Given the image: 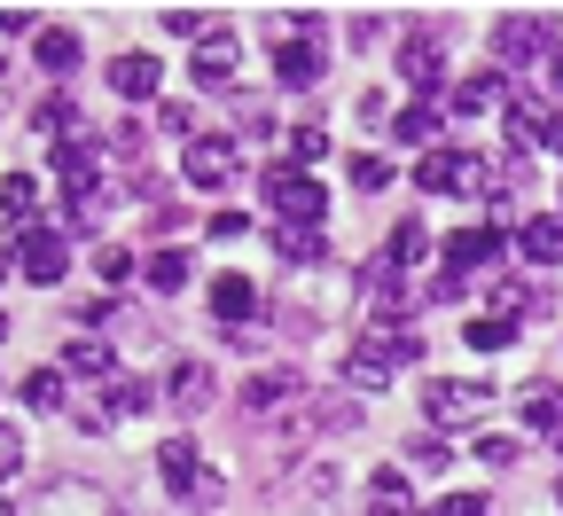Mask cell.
<instances>
[{
  "label": "cell",
  "instance_id": "obj_23",
  "mask_svg": "<svg viewBox=\"0 0 563 516\" xmlns=\"http://www.w3.org/2000/svg\"><path fill=\"white\" fill-rule=\"evenodd\" d=\"M274 251L290 259V266H313L329 243H321V228H274Z\"/></svg>",
  "mask_w": 563,
  "mask_h": 516
},
{
  "label": "cell",
  "instance_id": "obj_34",
  "mask_svg": "<svg viewBox=\"0 0 563 516\" xmlns=\"http://www.w3.org/2000/svg\"><path fill=\"white\" fill-rule=\"evenodd\" d=\"M477 462H493V470H509V462H517V438H477Z\"/></svg>",
  "mask_w": 563,
  "mask_h": 516
},
{
  "label": "cell",
  "instance_id": "obj_31",
  "mask_svg": "<svg viewBox=\"0 0 563 516\" xmlns=\"http://www.w3.org/2000/svg\"><path fill=\"white\" fill-rule=\"evenodd\" d=\"M462 337H470V344H477V352H501V344H509V337H517V329H509V321H470V329H462Z\"/></svg>",
  "mask_w": 563,
  "mask_h": 516
},
{
  "label": "cell",
  "instance_id": "obj_38",
  "mask_svg": "<svg viewBox=\"0 0 563 516\" xmlns=\"http://www.w3.org/2000/svg\"><path fill=\"white\" fill-rule=\"evenodd\" d=\"M243 228H251V219H243V211H211V235H220V243H235Z\"/></svg>",
  "mask_w": 563,
  "mask_h": 516
},
{
  "label": "cell",
  "instance_id": "obj_43",
  "mask_svg": "<svg viewBox=\"0 0 563 516\" xmlns=\"http://www.w3.org/2000/svg\"><path fill=\"white\" fill-rule=\"evenodd\" d=\"M555 447H563V430H555Z\"/></svg>",
  "mask_w": 563,
  "mask_h": 516
},
{
  "label": "cell",
  "instance_id": "obj_36",
  "mask_svg": "<svg viewBox=\"0 0 563 516\" xmlns=\"http://www.w3.org/2000/svg\"><path fill=\"white\" fill-rule=\"evenodd\" d=\"M431 516H485V501L477 493H446V501H431Z\"/></svg>",
  "mask_w": 563,
  "mask_h": 516
},
{
  "label": "cell",
  "instance_id": "obj_40",
  "mask_svg": "<svg viewBox=\"0 0 563 516\" xmlns=\"http://www.w3.org/2000/svg\"><path fill=\"white\" fill-rule=\"evenodd\" d=\"M555 95H563V47H555Z\"/></svg>",
  "mask_w": 563,
  "mask_h": 516
},
{
  "label": "cell",
  "instance_id": "obj_18",
  "mask_svg": "<svg viewBox=\"0 0 563 516\" xmlns=\"http://www.w3.org/2000/svg\"><path fill=\"white\" fill-rule=\"evenodd\" d=\"M368 516H415V493H407L399 470H376L368 477Z\"/></svg>",
  "mask_w": 563,
  "mask_h": 516
},
{
  "label": "cell",
  "instance_id": "obj_12",
  "mask_svg": "<svg viewBox=\"0 0 563 516\" xmlns=\"http://www.w3.org/2000/svg\"><path fill=\"white\" fill-rule=\"evenodd\" d=\"M501 243H509L501 228H462V235L446 243V266H454V274H470V266H493V259H501Z\"/></svg>",
  "mask_w": 563,
  "mask_h": 516
},
{
  "label": "cell",
  "instance_id": "obj_5",
  "mask_svg": "<svg viewBox=\"0 0 563 516\" xmlns=\"http://www.w3.org/2000/svg\"><path fill=\"white\" fill-rule=\"evenodd\" d=\"M485 384H431V392H422V415H431L439 430H462V422H477L485 415Z\"/></svg>",
  "mask_w": 563,
  "mask_h": 516
},
{
  "label": "cell",
  "instance_id": "obj_25",
  "mask_svg": "<svg viewBox=\"0 0 563 516\" xmlns=\"http://www.w3.org/2000/svg\"><path fill=\"white\" fill-rule=\"evenodd\" d=\"M0 211H9V219H32V211H40V180H32V173H9V180H0Z\"/></svg>",
  "mask_w": 563,
  "mask_h": 516
},
{
  "label": "cell",
  "instance_id": "obj_30",
  "mask_svg": "<svg viewBox=\"0 0 563 516\" xmlns=\"http://www.w3.org/2000/svg\"><path fill=\"white\" fill-rule=\"evenodd\" d=\"M431 133H439V110L431 102H407L399 110V141H431Z\"/></svg>",
  "mask_w": 563,
  "mask_h": 516
},
{
  "label": "cell",
  "instance_id": "obj_13",
  "mask_svg": "<svg viewBox=\"0 0 563 516\" xmlns=\"http://www.w3.org/2000/svg\"><path fill=\"white\" fill-rule=\"evenodd\" d=\"M157 470L173 493H203V462H196V438H165L157 447Z\"/></svg>",
  "mask_w": 563,
  "mask_h": 516
},
{
  "label": "cell",
  "instance_id": "obj_3",
  "mask_svg": "<svg viewBox=\"0 0 563 516\" xmlns=\"http://www.w3.org/2000/svg\"><path fill=\"white\" fill-rule=\"evenodd\" d=\"M415 188L422 196H477L485 188V157H470V150H431L415 165Z\"/></svg>",
  "mask_w": 563,
  "mask_h": 516
},
{
  "label": "cell",
  "instance_id": "obj_21",
  "mask_svg": "<svg viewBox=\"0 0 563 516\" xmlns=\"http://www.w3.org/2000/svg\"><path fill=\"white\" fill-rule=\"evenodd\" d=\"M32 55H40V70H55V79H63V70H79V55H87V47H79V32H40V47H32Z\"/></svg>",
  "mask_w": 563,
  "mask_h": 516
},
{
  "label": "cell",
  "instance_id": "obj_6",
  "mask_svg": "<svg viewBox=\"0 0 563 516\" xmlns=\"http://www.w3.org/2000/svg\"><path fill=\"white\" fill-rule=\"evenodd\" d=\"M399 79H407L415 95H431V87L446 79V47H439L431 32H407V40H399Z\"/></svg>",
  "mask_w": 563,
  "mask_h": 516
},
{
  "label": "cell",
  "instance_id": "obj_41",
  "mask_svg": "<svg viewBox=\"0 0 563 516\" xmlns=\"http://www.w3.org/2000/svg\"><path fill=\"white\" fill-rule=\"evenodd\" d=\"M555 150H563V118H555Z\"/></svg>",
  "mask_w": 563,
  "mask_h": 516
},
{
  "label": "cell",
  "instance_id": "obj_9",
  "mask_svg": "<svg viewBox=\"0 0 563 516\" xmlns=\"http://www.w3.org/2000/svg\"><path fill=\"white\" fill-rule=\"evenodd\" d=\"M321 63H329L321 40H274V79H282V87H313Z\"/></svg>",
  "mask_w": 563,
  "mask_h": 516
},
{
  "label": "cell",
  "instance_id": "obj_1",
  "mask_svg": "<svg viewBox=\"0 0 563 516\" xmlns=\"http://www.w3.org/2000/svg\"><path fill=\"white\" fill-rule=\"evenodd\" d=\"M407 360H422V337H415V329H399V337H361V344H352V360H344V384H352V392H384V384H399Z\"/></svg>",
  "mask_w": 563,
  "mask_h": 516
},
{
  "label": "cell",
  "instance_id": "obj_19",
  "mask_svg": "<svg viewBox=\"0 0 563 516\" xmlns=\"http://www.w3.org/2000/svg\"><path fill=\"white\" fill-rule=\"evenodd\" d=\"M532 141H555V118H548L540 102H517V110H509V150L525 157Z\"/></svg>",
  "mask_w": 563,
  "mask_h": 516
},
{
  "label": "cell",
  "instance_id": "obj_17",
  "mask_svg": "<svg viewBox=\"0 0 563 516\" xmlns=\"http://www.w3.org/2000/svg\"><path fill=\"white\" fill-rule=\"evenodd\" d=\"M211 314H220V321H251L258 314V289L243 274H220V282H211Z\"/></svg>",
  "mask_w": 563,
  "mask_h": 516
},
{
  "label": "cell",
  "instance_id": "obj_10",
  "mask_svg": "<svg viewBox=\"0 0 563 516\" xmlns=\"http://www.w3.org/2000/svg\"><path fill=\"white\" fill-rule=\"evenodd\" d=\"M110 87H118L125 102H150V95L165 87V70H157V55H118V63H110Z\"/></svg>",
  "mask_w": 563,
  "mask_h": 516
},
{
  "label": "cell",
  "instance_id": "obj_16",
  "mask_svg": "<svg viewBox=\"0 0 563 516\" xmlns=\"http://www.w3.org/2000/svg\"><path fill=\"white\" fill-rule=\"evenodd\" d=\"M228 79H235V40L211 32V40L196 47V87H228Z\"/></svg>",
  "mask_w": 563,
  "mask_h": 516
},
{
  "label": "cell",
  "instance_id": "obj_14",
  "mask_svg": "<svg viewBox=\"0 0 563 516\" xmlns=\"http://www.w3.org/2000/svg\"><path fill=\"white\" fill-rule=\"evenodd\" d=\"M501 95H509V79H501V70H470V79L446 95V110H454V118H477V110H493Z\"/></svg>",
  "mask_w": 563,
  "mask_h": 516
},
{
  "label": "cell",
  "instance_id": "obj_11",
  "mask_svg": "<svg viewBox=\"0 0 563 516\" xmlns=\"http://www.w3.org/2000/svg\"><path fill=\"white\" fill-rule=\"evenodd\" d=\"M517 251H525L532 266H555V259H563V211H540V219H525V228H517Z\"/></svg>",
  "mask_w": 563,
  "mask_h": 516
},
{
  "label": "cell",
  "instance_id": "obj_8",
  "mask_svg": "<svg viewBox=\"0 0 563 516\" xmlns=\"http://www.w3.org/2000/svg\"><path fill=\"white\" fill-rule=\"evenodd\" d=\"M188 180H196V188H228V180H235V141H228V133L188 141Z\"/></svg>",
  "mask_w": 563,
  "mask_h": 516
},
{
  "label": "cell",
  "instance_id": "obj_29",
  "mask_svg": "<svg viewBox=\"0 0 563 516\" xmlns=\"http://www.w3.org/2000/svg\"><path fill=\"white\" fill-rule=\"evenodd\" d=\"M188 282V251H157L150 259V289H180Z\"/></svg>",
  "mask_w": 563,
  "mask_h": 516
},
{
  "label": "cell",
  "instance_id": "obj_15",
  "mask_svg": "<svg viewBox=\"0 0 563 516\" xmlns=\"http://www.w3.org/2000/svg\"><path fill=\"white\" fill-rule=\"evenodd\" d=\"M282 399H298V376H290V367H258V376L243 384V407H251V415H266V407H282Z\"/></svg>",
  "mask_w": 563,
  "mask_h": 516
},
{
  "label": "cell",
  "instance_id": "obj_2",
  "mask_svg": "<svg viewBox=\"0 0 563 516\" xmlns=\"http://www.w3.org/2000/svg\"><path fill=\"white\" fill-rule=\"evenodd\" d=\"M266 204H274V228H321V219H329V188L290 173V165L266 173Z\"/></svg>",
  "mask_w": 563,
  "mask_h": 516
},
{
  "label": "cell",
  "instance_id": "obj_28",
  "mask_svg": "<svg viewBox=\"0 0 563 516\" xmlns=\"http://www.w3.org/2000/svg\"><path fill=\"white\" fill-rule=\"evenodd\" d=\"M150 407V384L141 376H110V415H141Z\"/></svg>",
  "mask_w": 563,
  "mask_h": 516
},
{
  "label": "cell",
  "instance_id": "obj_24",
  "mask_svg": "<svg viewBox=\"0 0 563 516\" xmlns=\"http://www.w3.org/2000/svg\"><path fill=\"white\" fill-rule=\"evenodd\" d=\"M173 399H180V407H203V399H211V367H203V360H180V367H173Z\"/></svg>",
  "mask_w": 563,
  "mask_h": 516
},
{
  "label": "cell",
  "instance_id": "obj_7",
  "mask_svg": "<svg viewBox=\"0 0 563 516\" xmlns=\"http://www.w3.org/2000/svg\"><path fill=\"white\" fill-rule=\"evenodd\" d=\"M493 55L501 63H540L548 55V17H501L493 24Z\"/></svg>",
  "mask_w": 563,
  "mask_h": 516
},
{
  "label": "cell",
  "instance_id": "obj_37",
  "mask_svg": "<svg viewBox=\"0 0 563 516\" xmlns=\"http://www.w3.org/2000/svg\"><path fill=\"white\" fill-rule=\"evenodd\" d=\"M95 274H102V282H125L133 259H125V251H95Z\"/></svg>",
  "mask_w": 563,
  "mask_h": 516
},
{
  "label": "cell",
  "instance_id": "obj_45",
  "mask_svg": "<svg viewBox=\"0 0 563 516\" xmlns=\"http://www.w3.org/2000/svg\"><path fill=\"white\" fill-rule=\"evenodd\" d=\"M0 516H9V508H0Z\"/></svg>",
  "mask_w": 563,
  "mask_h": 516
},
{
  "label": "cell",
  "instance_id": "obj_27",
  "mask_svg": "<svg viewBox=\"0 0 563 516\" xmlns=\"http://www.w3.org/2000/svg\"><path fill=\"white\" fill-rule=\"evenodd\" d=\"M24 407H40V415L63 407V376H55V367H32V376H24Z\"/></svg>",
  "mask_w": 563,
  "mask_h": 516
},
{
  "label": "cell",
  "instance_id": "obj_4",
  "mask_svg": "<svg viewBox=\"0 0 563 516\" xmlns=\"http://www.w3.org/2000/svg\"><path fill=\"white\" fill-rule=\"evenodd\" d=\"M16 266L40 282V289H55L63 274H70V251H63V228H16Z\"/></svg>",
  "mask_w": 563,
  "mask_h": 516
},
{
  "label": "cell",
  "instance_id": "obj_32",
  "mask_svg": "<svg viewBox=\"0 0 563 516\" xmlns=\"http://www.w3.org/2000/svg\"><path fill=\"white\" fill-rule=\"evenodd\" d=\"M16 470H24V430L0 422V477H16Z\"/></svg>",
  "mask_w": 563,
  "mask_h": 516
},
{
  "label": "cell",
  "instance_id": "obj_33",
  "mask_svg": "<svg viewBox=\"0 0 563 516\" xmlns=\"http://www.w3.org/2000/svg\"><path fill=\"white\" fill-rule=\"evenodd\" d=\"M384 180H391V165H384V157H352V188H368V196H376Z\"/></svg>",
  "mask_w": 563,
  "mask_h": 516
},
{
  "label": "cell",
  "instance_id": "obj_22",
  "mask_svg": "<svg viewBox=\"0 0 563 516\" xmlns=\"http://www.w3.org/2000/svg\"><path fill=\"white\" fill-rule=\"evenodd\" d=\"M422 251H431V235H422V219H399V228H391V243H384V259H391V266L407 274V266H415Z\"/></svg>",
  "mask_w": 563,
  "mask_h": 516
},
{
  "label": "cell",
  "instance_id": "obj_44",
  "mask_svg": "<svg viewBox=\"0 0 563 516\" xmlns=\"http://www.w3.org/2000/svg\"><path fill=\"white\" fill-rule=\"evenodd\" d=\"M555 501H563V485H555Z\"/></svg>",
  "mask_w": 563,
  "mask_h": 516
},
{
  "label": "cell",
  "instance_id": "obj_39",
  "mask_svg": "<svg viewBox=\"0 0 563 516\" xmlns=\"http://www.w3.org/2000/svg\"><path fill=\"white\" fill-rule=\"evenodd\" d=\"M298 157H329V133L321 125H298Z\"/></svg>",
  "mask_w": 563,
  "mask_h": 516
},
{
  "label": "cell",
  "instance_id": "obj_26",
  "mask_svg": "<svg viewBox=\"0 0 563 516\" xmlns=\"http://www.w3.org/2000/svg\"><path fill=\"white\" fill-rule=\"evenodd\" d=\"M63 367H70V376H118V367H110V352H102L95 337H79V344H70V352H63Z\"/></svg>",
  "mask_w": 563,
  "mask_h": 516
},
{
  "label": "cell",
  "instance_id": "obj_35",
  "mask_svg": "<svg viewBox=\"0 0 563 516\" xmlns=\"http://www.w3.org/2000/svg\"><path fill=\"white\" fill-rule=\"evenodd\" d=\"M407 462H415V470H446V447H439V438H415Z\"/></svg>",
  "mask_w": 563,
  "mask_h": 516
},
{
  "label": "cell",
  "instance_id": "obj_20",
  "mask_svg": "<svg viewBox=\"0 0 563 516\" xmlns=\"http://www.w3.org/2000/svg\"><path fill=\"white\" fill-rule=\"evenodd\" d=\"M525 422H532L540 438H555V430H563V392H555V384H532V392H525Z\"/></svg>",
  "mask_w": 563,
  "mask_h": 516
},
{
  "label": "cell",
  "instance_id": "obj_42",
  "mask_svg": "<svg viewBox=\"0 0 563 516\" xmlns=\"http://www.w3.org/2000/svg\"><path fill=\"white\" fill-rule=\"evenodd\" d=\"M0 337H9V321H0Z\"/></svg>",
  "mask_w": 563,
  "mask_h": 516
}]
</instances>
